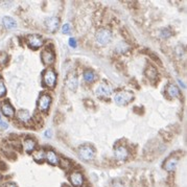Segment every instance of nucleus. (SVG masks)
Listing matches in <instances>:
<instances>
[{"label": "nucleus", "instance_id": "obj_33", "mask_svg": "<svg viewBox=\"0 0 187 187\" xmlns=\"http://www.w3.org/2000/svg\"><path fill=\"white\" fill-rule=\"evenodd\" d=\"M2 179V176H1V173H0V180H1Z\"/></svg>", "mask_w": 187, "mask_h": 187}, {"label": "nucleus", "instance_id": "obj_26", "mask_svg": "<svg viewBox=\"0 0 187 187\" xmlns=\"http://www.w3.org/2000/svg\"><path fill=\"white\" fill-rule=\"evenodd\" d=\"M170 36H171V33L167 30V28L161 30V37L163 38V39H167V38H170Z\"/></svg>", "mask_w": 187, "mask_h": 187}, {"label": "nucleus", "instance_id": "obj_18", "mask_svg": "<svg viewBox=\"0 0 187 187\" xmlns=\"http://www.w3.org/2000/svg\"><path fill=\"white\" fill-rule=\"evenodd\" d=\"M1 111L4 116L13 117L15 115V109L13 108V106L10 102H3L1 106Z\"/></svg>", "mask_w": 187, "mask_h": 187}, {"label": "nucleus", "instance_id": "obj_1", "mask_svg": "<svg viewBox=\"0 0 187 187\" xmlns=\"http://www.w3.org/2000/svg\"><path fill=\"white\" fill-rule=\"evenodd\" d=\"M42 79H43V84L47 88L53 89L55 85H57V79H58L57 73H55V71L52 68H47L43 72Z\"/></svg>", "mask_w": 187, "mask_h": 187}, {"label": "nucleus", "instance_id": "obj_17", "mask_svg": "<svg viewBox=\"0 0 187 187\" xmlns=\"http://www.w3.org/2000/svg\"><path fill=\"white\" fill-rule=\"evenodd\" d=\"M23 148H24V150H25V152L33 153L34 151H36L37 142H36V140L33 139V138H26L23 142Z\"/></svg>", "mask_w": 187, "mask_h": 187}, {"label": "nucleus", "instance_id": "obj_10", "mask_svg": "<svg viewBox=\"0 0 187 187\" xmlns=\"http://www.w3.org/2000/svg\"><path fill=\"white\" fill-rule=\"evenodd\" d=\"M178 162H179V158L176 157V156H170L167 159L164 161L163 163V168L168 173H173L176 170L178 165Z\"/></svg>", "mask_w": 187, "mask_h": 187}, {"label": "nucleus", "instance_id": "obj_5", "mask_svg": "<svg viewBox=\"0 0 187 187\" xmlns=\"http://www.w3.org/2000/svg\"><path fill=\"white\" fill-rule=\"evenodd\" d=\"M51 104V96L47 93H42L38 101V109L41 112H47Z\"/></svg>", "mask_w": 187, "mask_h": 187}, {"label": "nucleus", "instance_id": "obj_34", "mask_svg": "<svg viewBox=\"0 0 187 187\" xmlns=\"http://www.w3.org/2000/svg\"><path fill=\"white\" fill-rule=\"evenodd\" d=\"M0 121H1V115H0Z\"/></svg>", "mask_w": 187, "mask_h": 187}, {"label": "nucleus", "instance_id": "obj_32", "mask_svg": "<svg viewBox=\"0 0 187 187\" xmlns=\"http://www.w3.org/2000/svg\"><path fill=\"white\" fill-rule=\"evenodd\" d=\"M8 123L6 122H4V121H0V128H2V129H8Z\"/></svg>", "mask_w": 187, "mask_h": 187}, {"label": "nucleus", "instance_id": "obj_3", "mask_svg": "<svg viewBox=\"0 0 187 187\" xmlns=\"http://www.w3.org/2000/svg\"><path fill=\"white\" fill-rule=\"evenodd\" d=\"M77 154H79V157L84 161H91L95 157V150L89 144H84L79 148Z\"/></svg>", "mask_w": 187, "mask_h": 187}, {"label": "nucleus", "instance_id": "obj_27", "mask_svg": "<svg viewBox=\"0 0 187 187\" xmlns=\"http://www.w3.org/2000/svg\"><path fill=\"white\" fill-rule=\"evenodd\" d=\"M62 33L63 34H69L70 33V25L69 24H64L63 26H62Z\"/></svg>", "mask_w": 187, "mask_h": 187}, {"label": "nucleus", "instance_id": "obj_14", "mask_svg": "<svg viewBox=\"0 0 187 187\" xmlns=\"http://www.w3.org/2000/svg\"><path fill=\"white\" fill-rule=\"evenodd\" d=\"M45 159L50 165H53V166L58 165V164L60 163V157L57 155V153L51 150L47 151V152L45 153Z\"/></svg>", "mask_w": 187, "mask_h": 187}, {"label": "nucleus", "instance_id": "obj_22", "mask_svg": "<svg viewBox=\"0 0 187 187\" xmlns=\"http://www.w3.org/2000/svg\"><path fill=\"white\" fill-rule=\"evenodd\" d=\"M84 79H85V82H87V83H93L95 79L94 72L91 70H86L84 72Z\"/></svg>", "mask_w": 187, "mask_h": 187}, {"label": "nucleus", "instance_id": "obj_23", "mask_svg": "<svg viewBox=\"0 0 187 187\" xmlns=\"http://www.w3.org/2000/svg\"><path fill=\"white\" fill-rule=\"evenodd\" d=\"M129 48H130V46H129L128 44L124 43V42H120L116 46V51L119 53H124L126 51L129 50Z\"/></svg>", "mask_w": 187, "mask_h": 187}, {"label": "nucleus", "instance_id": "obj_24", "mask_svg": "<svg viewBox=\"0 0 187 187\" xmlns=\"http://www.w3.org/2000/svg\"><path fill=\"white\" fill-rule=\"evenodd\" d=\"M59 164H61L62 168H64V170H68L69 167H71V162L67 159H60Z\"/></svg>", "mask_w": 187, "mask_h": 187}, {"label": "nucleus", "instance_id": "obj_30", "mask_svg": "<svg viewBox=\"0 0 187 187\" xmlns=\"http://www.w3.org/2000/svg\"><path fill=\"white\" fill-rule=\"evenodd\" d=\"M181 46H178L177 48H176V51H177V53H178V55H179V57H181L182 55V53H183V49H181Z\"/></svg>", "mask_w": 187, "mask_h": 187}, {"label": "nucleus", "instance_id": "obj_16", "mask_svg": "<svg viewBox=\"0 0 187 187\" xmlns=\"http://www.w3.org/2000/svg\"><path fill=\"white\" fill-rule=\"evenodd\" d=\"M166 94L170 97V98H176L180 95V89L178 88L175 84L170 83L166 86Z\"/></svg>", "mask_w": 187, "mask_h": 187}, {"label": "nucleus", "instance_id": "obj_15", "mask_svg": "<svg viewBox=\"0 0 187 187\" xmlns=\"http://www.w3.org/2000/svg\"><path fill=\"white\" fill-rule=\"evenodd\" d=\"M17 118L19 121H21L22 123H25V124L30 123V121L33 122L32 115H30V113L27 110H20L17 113Z\"/></svg>", "mask_w": 187, "mask_h": 187}, {"label": "nucleus", "instance_id": "obj_13", "mask_svg": "<svg viewBox=\"0 0 187 187\" xmlns=\"http://www.w3.org/2000/svg\"><path fill=\"white\" fill-rule=\"evenodd\" d=\"M66 85L70 90L74 91L77 89V86H79V79H77V76L74 72L69 73L66 77Z\"/></svg>", "mask_w": 187, "mask_h": 187}, {"label": "nucleus", "instance_id": "obj_12", "mask_svg": "<svg viewBox=\"0 0 187 187\" xmlns=\"http://www.w3.org/2000/svg\"><path fill=\"white\" fill-rule=\"evenodd\" d=\"M60 19L58 17H49L45 20V26L50 33H55L59 28Z\"/></svg>", "mask_w": 187, "mask_h": 187}, {"label": "nucleus", "instance_id": "obj_7", "mask_svg": "<svg viewBox=\"0 0 187 187\" xmlns=\"http://www.w3.org/2000/svg\"><path fill=\"white\" fill-rule=\"evenodd\" d=\"M69 182L73 187H82L84 185L85 179H84V176L81 171L74 170L69 173Z\"/></svg>", "mask_w": 187, "mask_h": 187}, {"label": "nucleus", "instance_id": "obj_25", "mask_svg": "<svg viewBox=\"0 0 187 187\" xmlns=\"http://www.w3.org/2000/svg\"><path fill=\"white\" fill-rule=\"evenodd\" d=\"M6 94V87L4 85V82L0 79V97H3Z\"/></svg>", "mask_w": 187, "mask_h": 187}, {"label": "nucleus", "instance_id": "obj_6", "mask_svg": "<svg viewBox=\"0 0 187 187\" xmlns=\"http://www.w3.org/2000/svg\"><path fill=\"white\" fill-rule=\"evenodd\" d=\"M27 45L30 46L32 49H39L43 46L44 39L39 35H30L26 39Z\"/></svg>", "mask_w": 187, "mask_h": 187}, {"label": "nucleus", "instance_id": "obj_9", "mask_svg": "<svg viewBox=\"0 0 187 187\" xmlns=\"http://www.w3.org/2000/svg\"><path fill=\"white\" fill-rule=\"evenodd\" d=\"M111 93H112V89H111V87L106 83L99 84V85L96 87V89H95V94H96V96L101 97L102 99L108 98L111 95Z\"/></svg>", "mask_w": 187, "mask_h": 187}, {"label": "nucleus", "instance_id": "obj_31", "mask_svg": "<svg viewBox=\"0 0 187 187\" xmlns=\"http://www.w3.org/2000/svg\"><path fill=\"white\" fill-rule=\"evenodd\" d=\"M5 187H17V185L14 182H8V183L5 184Z\"/></svg>", "mask_w": 187, "mask_h": 187}, {"label": "nucleus", "instance_id": "obj_20", "mask_svg": "<svg viewBox=\"0 0 187 187\" xmlns=\"http://www.w3.org/2000/svg\"><path fill=\"white\" fill-rule=\"evenodd\" d=\"M2 22H3V25L5 26V28H8V30H13V28L17 27V22L12 17H4L2 19Z\"/></svg>", "mask_w": 187, "mask_h": 187}, {"label": "nucleus", "instance_id": "obj_21", "mask_svg": "<svg viewBox=\"0 0 187 187\" xmlns=\"http://www.w3.org/2000/svg\"><path fill=\"white\" fill-rule=\"evenodd\" d=\"M33 157H34L35 161L41 163V162H43L44 159H45V152H44L43 150L34 151V152H33Z\"/></svg>", "mask_w": 187, "mask_h": 187}, {"label": "nucleus", "instance_id": "obj_29", "mask_svg": "<svg viewBox=\"0 0 187 187\" xmlns=\"http://www.w3.org/2000/svg\"><path fill=\"white\" fill-rule=\"evenodd\" d=\"M44 135H45L46 138H50L51 136H52V131H51L50 129L49 130H46V132H45V134Z\"/></svg>", "mask_w": 187, "mask_h": 187}, {"label": "nucleus", "instance_id": "obj_28", "mask_svg": "<svg viewBox=\"0 0 187 187\" xmlns=\"http://www.w3.org/2000/svg\"><path fill=\"white\" fill-rule=\"evenodd\" d=\"M68 43H69V46H70V47H72V48H75L77 46L76 40H75L74 38H70V39H69V41H68Z\"/></svg>", "mask_w": 187, "mask_h": 187}, {"label": "nucleus", "instance_id": "obj_11", "mask_svg": "<svg viewBox=\"0 0 187 187\" xmlns=\"http://www.w3.org/2000/svg\"><path fill=\"white\" fill-rule=\"evenodd\" d=\"M114 156L118 161H126L129 157V150L124 145H118L114 151Z\"/></svg>", "mask_w": 187, "mask_h": 187}, {"label": "nucleus", "instance_id": "obj_19", "mask_svg": "<svg viewBox=\"0 0 187 187\" xmlns=\"http://www.w3.org/2000/svg\"><path fill=\"white\" fill-rule=\"evenodd\" d=\"M145 76L150 79L151 82H155L158 77V71L154 66H148V68L145 69Z\"/></svg>", "mask_w": 187, "mask_h": 187}, {"label": "nucleus", "instance_id": "obj_4", "mask_svg": "<svg viewBox=\"0 0 187 187\" xmlns=\"http://www.w3.org/2000/svg\"><path fill=\"white\" fill-rule=\"evenodd\" d=\"M96 41L101 45H107L111 42L112 40V33L108 30V28H99L96 33Z\"/></svg>", "mask_w": 187, "mask_h": 187}, {"label": "nucleus", "instance_id": "obj_2", "mask_svg": "<svg viewBox=\"0 0 187 187\" xmlns=\"http://www.w3.org/2000/svg\"><path fill=\"white\" fill-rule=\"evenodd\" d=\"M133 99H134V94L131 91H126V90L119 91L114 96V101L117 104H119V106H126V104H130Z\"/></svg>", "mask_w": 187, "mask_h": 187}, {"label": "nucleus", "instance_id": "obj_8", "mask_svg": "<svg viewBox=\"0 0 187 187\" xmlns=\"http://www.w3.org/2000/svg\"><path fill=\"white\" fill-rule=\"evenodd\" d=\"M41 61H42V63H43V65H45V66L52 65L55 61V52L48 47L43 49L41 52Z\"/></svg>", "mask_w": 187, "mask_h": 187}]
</instances>
